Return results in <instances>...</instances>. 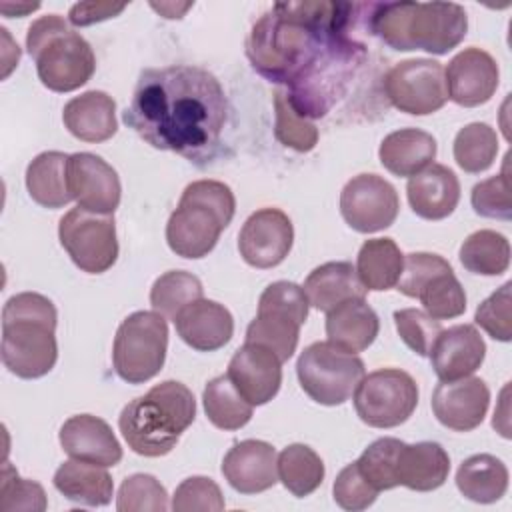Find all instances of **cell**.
<instances>
[{"mask_svg": "<svg viewBox=\"0 0 512 512\" xmlns=\"http://www.w3.org/2000/svg\"><path fill=\"white\" fill-rule=\"evenodd\" d=\"M126 4H112V2H78L70 8L68 20L74 26H90L108 18L118 16Z\"/></svg>", "mask_w": 512, "mask_h": 512, "instance_id": "obj_48", "label": "cell"}, {"mask_svg": "<svg viewBox=\"0 0 512 512\" xmlns=\"http://www.w3.org/2000/svg\"><path fill=\"white\" fill-rule=\"evenodd\" d=\"M54 488L68 500L84 506H106L114 494L112 476L106 466L66 460L54 472Z\"/></svg>", "mask_w": 512, "mask_h": 512, "instance_id": "obj_30", "label": "cell"}, {"mask_svg": "<svg viewBox=\"0 0 512 512\" xmlns=\"http://www.w3.org/2000/svg\"><path fill=\"white\" fill-rule=\"evenodd\" d=\"M370 30L392 50H424L436 56L456 48L468 30L466 10L456 2L370 4Z\"/></svg>", "mask_w": 512, "mask_h": 512, "instance_id": "obj_2", "label": "cell"}, {"mask_svg": "<svg viewBox=\"0 0 512 512\" xmlns=\"http://www.w3.org/2000/svg\"><path fill=\"white\" fill-rule=\"evenodd\" d=\"M278 480L298 498L312 494L324 480L322 458L306 444L286 446L276 460Z\"/></svg>", "mask_w": 512, "mask_h": 512, "instance_id": "obj_35", "label": "cell"}, {"mask_svg": "<svg viewBox=\"0 0 512 512\" xmlns=\"http://www.w3.org/2000/svg\"><path fill=\"white\" fill-rule=\"evenodd\" d=\"M26 48L40 82L52 92H72L96 70L92 46L58 14L40 16L28 26Z\"/></svg>", "mask_w": 512, "mask_h": 512, "instance_id": "obj_6", "label": "cell"}, {"mask_svg": "<svg viewBox=\"0 0 512 512\" xmlns=\"http://www.w3.org/2000/svg\"><path fill=\"white\" fill-rule=\"evenodd\" d=\"M448 98L464 108L486 104L500 82L496 60L482 48H464L444 70Z\"/></svg>", "mask_w": 512, "mask_h": 512, "instance_id": "obj_17", "label": "cell"}, {"mask_svg": "<svg viewBox=\"0 0 512 512\" xmlns=\"http://www.w3.org/2000/svg\"><path fill=\"white\" fill-rule=\"evenodd\" d=\"M194 418V394L182 382L164 380L130 400L120 412L118 426L132 452L158 458L178 444Z\"/></svg>", "mask_w": 512, "mask_h": 512, "instance_id": "obj_4", "label": "cell"}, {"mask_svg": "<svg viewBox=\"0 0 512 512\" xmlns=\"http://www.w3.org/2000/svg\"><path fill=\"white\" fill-rule=\"evenodd\" d=\"M68 188L82 210L114 214L120 204V178L100 156L76 152L68 158Z\"/></svg>", "mask_w": 512, "mask_h": 512, "instance_id": "obj_16", "label": "cell"}, {"mask_svg": "<svg viewBox=\"0 0 512 512\" xmlns=\"http://www.w3.org/2000/svg\"><path fill=\"white\" fill-rule=\"evenodd\" d=\"M394 324L402 342L418 356H430V350L444 330L440 320L418 308H402L394 312Z\"/></svg>", "mask_w": 512, "mask_h": 512, "instance_id": "obj_44", "label": "cell"}, {"mask_svg": "<svg viewBox=\"0 0 512 512\" xmlns=\"http://www.w3.org/2000/svg\"><path fill=\"white\" fill-rule=\"evenodd\" d=\"M400 210L396 188L378 174H358L340 192V214L346 224L362 234H372L394 224Z\"/></svg>", "mask_w": 512, "mask_h": 512, "instance_id": "obj_14", "label": "cell"}, {"mask_svg": "<svg viewBox=\"0 0 512 512\" xmlns=\"http://www.w3.org/2000/svg\"><path fill=\"white\" fill-rule=\"evenodd\" d=\"M490 390L482 378L466 376L442 382L432 392V412L436 420L456 432L478 428L488 412Z\"/></svg>", "mask_w": 512, "mask_h": 512, "instance_id": "obj_19", "label": "cell"}, {"mask_svg": "<svg viewBox=\"0 0 512 512\" xmlns=\"http://www.w3.org/2000/svg\"><path fill=\"white\" fill-rule=\"evenodd\" d=\"M378 330V314L364 298L346 300L326 312L328 342L346 352L356 354L366 350L376 340Z\"/></svg>", "mask_w": 512, "mask_h": 512, "instance_id": "obj_26", "label": "cell"}, {"mask_svg": "<svg viewBox=\"0 0 512 512\" xmlns=\"http://www.w3.org/2000/svg\"><path fill=\"white\" fill-rule=\"evenodd\" d=\"M202 282L186 270H170L156 278L150 290V304L154 312L162 314L168 320L176 316L192 302L202 298Z\"/></svg>", "mask_w": 512, "mask_h": 512, "instance_id": "obj_37", "label": "cell"}, {"mask_svg": "<svg viewBox=\"0 0 512 512\" xmlns=\"http://www.w3.org/2000/svg\"><path fill=\"white\" fill-rule=\"evenodd\" d=\"M150 6H152L156 12H160V16L174 20V18H182L184 12H186L188 8H192V2H186V4H174V2H160V4H156V2H152Z\"/></svg>", "mask_w": 512, "mask_h": 512, "instance_id": "obj_49", "label": "cell"}, {"mask_svg": "<svg viewBox=\"0 0 512 512\" xmlns=\"http://www.w3.org/2000/svg\"><path fill=\"white\" fill-rule=\"evenodd\" d=\"M226 376L252 406L270 402L282 384V360L266 346L244 342L230 358Z\"/></svg>", "mask_w": 512, "mask_h": 512, "instance_id": "obj_18", "label": "cell"}, {"mask_svg": "<svg viewBox=\"0 0 512 512\" xmlns=\"http://www.w3.org/2000/svg\"><path fill=\"white\" fill-rule=\"evenodd\" d=\"M486 342L472 324L442 330L430 350V362L442 382L472 376L484 362Z\"/></svg>", "mask_w": 512, "mask_h": 512, "instance_id": "obj_22", "label": "cell"}, {"mask_svg": "<svg viewBox=\"0 0 512 512\" xmlns=\"http://www.w3.org/2000/svg\"><path fill=\"white\" fill-rule=\"evenodd\" d=\"M512 282H504L476 308V324L494 340L510 342L512 338V312H510Z\"/></svg>", "mask_w": 512, "mask_h": 512, "instance_id": "obj_46", "label": "cell"}, {"mask_svg": "<svg viewBox=\"0 0 512 512\" xmlns=\"http://www.w3.org/2000/svg\"><path fill=\"white\" fill-rule=\"evenodd\" d=\"M174 512H220L224 510V496L220 486L206 476H190L182 480L172 496Z\"/></svg>", "mask_w": 512, "mask_h": 512, "instance_id": "obj_45", "label": "cell"}, {"mask_svg": "<svg viewBox=\"0 0 512 512\" xmlns=\"http://www.w3.org/2000/svg\"><path fill=\"white\" fill-rule=\"evenodd\" d=\"M46 494L44 488L34 482L20 478L12 464L4 462L2 476H0V510L14 512V510H32L42 512L46 510Z\"/></svg>", "mask_w": 512, "mask_h": 512, "instance_id": "obj_43", "label": "cell"}, {"mask_svg": "<svg viewBox=\"0 0 512 512\" xmlns=\"http://www.w3.org/2000/svg\"><path fill=\"white\" fill-rule=\"evenodd\" d=\"M384 94L400 112L432 114L448 100L444 66L432 58L402 60L386 72Z\"/></svg>", "mask_w": 512, "mask_h": 512, "instance_id": "obj_13", "label": "cell"}, {"mask_svg": "<svg viewBox=\"0 0 512 512\" xmlns=\"http://www.w3.org/2000/svg\"><path fill=\"white\" fill-rule=\"evenodd\" d=\"M56 306L38 292H20L2 308V362L24 380L46 376L58 360Z\"/></svg>", "mask_w": 512, "mask_h": 512, "instance_id": "obj_3", "label": "cell"}, {"mask_svg": "<svg viewBox=\"0 0 512 512\" xmlns=\"http://www.w3.org/2000/svg\"><path fill=\"white\" fill-rule=\"evenodd\" d=\"M36 8H40V4H10V2H2L0 4L2 14L8 16V18H14V16L22 18V16H26L28 12H32Z\"/></svg>", "mask_w": 512, "mask_h": 512, "instance_id": "obj_50", "label": "cell"}, {"mask_svg": "<svg viewBox=\"0 0 512 512\" xmlns=\"http://www.w3.org/2000/svg\"><path fill=\"white\" fill-rule=\"evenodd\" d=\"M302 288L308 304L322 312H330L346 300L364 298L368 292L350 262H326L314 268Z\"/></svg>", "mask_w": 512, "mask_h": 512, "instance_id": "obj_28", "label": "cell"}, {"mask_svg": "<svg viewBox=\"0 0 512 512\" xmlns=\"http://www.w3.org/2000/svg\"><path fill=\"white\" fill-rule=\"evenodd\" d=\"M274 112V134L280 144L296 152H310L318 144V128L308 118L296 112L286 90L282 88L274 92Z\"/></svg>", "mask_w": 512, "mask_h": 512, "instance_id": "obj_40", "label": "cell"}, {"mask_svg": "<svg viewBox=\"0 0 512 512\" xmlns=\"http://www.w3.org/2000/svg\"><path fill=\"white\" fill-rule=\"evenodd\" d=\"M276 450L264 440L236 442L222 460V474L240 494H258L278 482Z\"/></svg>", "mask_w": 512, "mask_h": 512, "instance_id": "obj_20", "label": "cell"}, {"mask_svg": "<svg viewBox=\"0 0 512 512\" xmlns=\"http://www.w3.org/2000/svg\"><path fill=\"white\" fill-rule=\"evenodd\" d=\"M308 306L302 286L288 280L272 282L260 294L256 318L246 330V342L270 348L282 362L290 360L298 346L300 326L308 318Z\"/></svg>", "mask_w": 512, "mask_h": 512, "instance_id": "obj_7", "label": "cell"}, {"mask_svg": "<svg viewBox=\"0 0 512 512\" xmlns=\"http://www.w3.org/2000/svg\"><path fill=\"white\" fill-rule=\"evenodd\" d=\"M178 336L198 352L224 348L234 334L230 310L214 300L200 298L188 304L174 320Z\"/></svg>", "mask_w": 512, "mask_h": 512, "instance_id": "obj_23", "label": "cell"}, {"mask_svg": "<svg viewBox=\"0 0 512 512\" xmlns=\"http://www.w3.org/2000/svg\"><path fill=\"white\" fill-rule=\"evenodd\" d=\"M118 512H166L168 494L166 488L152 474L128 476L116 496Z\"/></svg>", "mask_w": 512, "mask_h": 512, "instance_id": "obj_41", "label": "cell"}, {"mask_svg": "<svg viewBox=\"0 0 512 512\" xmlns=\"http://www.w3.org/2000/svg\"><path fill=\"white\" fill-rule=\"evenodd\" d=\"M332 494H334V502L340 508L358 512L374 504L378 490L366 482V478L358 470V464L352 462L338 472L332 486Z\"/></svg>", "mask_w": 512, "mask_h": 512, "instance_id": "obj_47", "label": "cell"}, {"mask_svg": "<svg viewBox=\"0 0 512 512\" xmlns=\"http://www.w3.org/2000/svg\"><path fill=\"white\" fill-rule=\"evenodd\" d=\"M396 290L418 298L424 312L436 320L456 318L466 310V292L448 260L438 254L412 252L404 256Z\"/></svg>", "mask_w": 512, "mask_h": 512, "instance_id": "obj_10", "label": "cell"}, {"mask_svg": "<svg viewBox=\"0 0 512 512\" xmlns=\"http://www.w3.org/2000/svg\"><path fill=\"white\" fill-rule=\"evenodd\" d=\"M498 154V136L486 122H472L458 130L454 138V160L468 174L488 170Z\"/></svg>", "mask_w": 512, "mask_h": 512, "instance_id": "obj_38", "label": "cell"}, {"mask_svg": "<svg viewBox=\"0 0 512 512\" xmlns=\"http://www.w3.org/2000/svg\"><path fill=\"white\" fill-rule=\"evenodd\" d=\"M58 238L70 260L88 274L110 270L118 258L114 214L68 210L58 222Z\"/></svg>", "mask_w": 512, "mask_h": 512, "instance_id": "obj_12", "label": "cell"}, {"mask_svg": "<svg viewBox=\"0 0 512 512\" xmlns=\"http://www.w3.org/2000/svg\"><path fill=\"white\" fill-rule=\"evenodd\" d=\"M168 324L158 312L138 310L122 320L112 344L116 374L128 384L154 378L166 360Z\"/></svg>", "mask_w": 512, "mask_h": 512, "instance_id": "obj_8", "label": "cell"}, {"mask_svg": "<svg viewBox=\"0 0 512 512\" xmlns=\"http://www.w3.org/2000/svg\"><path fill=\"white\" fill-rule=\"evenodd\" d=\"M504 160H506L504 170L498 176L486 178L472 188L470 202L478 216L496 218V220L512 218V184L508 176L510 154H506Z\"/></svg>", "mask_w": 512, "mask_h": 512, "instance_id": "obj_42", "label": "cell"}, {"mask_svg": "<svg viewBox=\"0 0 512 512\" xmlns=\"http://www.w3.org/2000/svg\"><path fill=\"white\" fill-rule=\"evenodd\" d=\"M122 118L152 148L206 164L220 146L228 100L218 78L200 66L148 68Z\"/></svg>", "mask_w": 512, "mask_h": 512, "instance_id": "obj_1", "label": "cell"}, {"mask_svg": "<svg viewBox=\"0 0 512 512\" xmlns=\"http://www.w3.org/2000/svg\"><path fill=\"white\" fill-rule=\"evenodd\" d=\"M352 396L358 418L372 428L400 426L418 406V386L400 368H380L364 374Z\"/></svg>", "mask_w": 512, "mask_h": 512, "instance_id": "obj_11", "label": "cell"}, {"mask_svg": "<svg viewBox=\"0 0 512 512\" xmlns=\"http://www.w3.org/2000/svg\"><path fill=\"white\" fill-rule=\"evenodd\" d=\"M68 154L42 152L26 168V188L30 198L50 210L64 208L70 200L68 188Z\"/></svg>", "mask_w": 512, "mask_h": 512, "instance_id": "obj_31", "label": "cell"}, {"mask_svg": "<svg viewBox=\"0 0 512 512\" xmlns=\"http://www.w3.org/2000/svg\"><path fill=\"white\" fill-rule=\"evenodd\" d=\"M456 486L468 500L492 504L508 490V468L492 454H474L458 466Z\"/></svg>", "mask_w": 512, "mask_h": 512, "instance_id": "obj_32", "label": "cell"}, {"mask_svg": "<svg viewBox=\"0 0 512 512\" xmlns=\"http://www.w3.org/2000/svg\"><path fill=\"white\" fill-rule=\"evenodd\" d=\"M378 156L394 176H414L436 158V140L420 128H400L382 140Z\"/></svg>", "mask_w": 512, "mask_h": 512, "instance_id": "obj_29", "label": "cell"}, {"mask_svg": "<svg viewBox=\"0 0 512 512\" xmlns=\"http://www.w3.org/2000/svg\"><path fill=\"white\" fill-rule=\"evenodd\" d=\"M294 242V228L278 208H260L248 216L240 234L238 250L254 268H274L288 256Z\"/></svg>", "mask_w": 512, "mask_h": 512, "instance_id": "obj_15", "label": "cell"}, {"mask_svg": "<svg viewBox=\"0 0 512 512\" xmlns=\"http://www.w3.org/2000/svg\"><path fill=\"white\" fill-rule=\"evenodd\" d=\"M302 390L318 404L340 406L356 390L364 376V362L332 342L306 346L296 362Z\"/></svg>", "mask_w": 512, "mask_h": 512, "instance_id": "obj_9", "label": "cell"}, {"mask_svg": "<svg viewBox=\"0 0 512 512\" xmlns=\"http://www.w3.org/2000/svg\"><path fill=\"white\" fill-rule=\"evenodd\" d=\"M404 254L392 238L366 240L358 250L356 274L366 290L382 292L398 284L402 274Z\"/></svg>", "mask_w": 512, "mask_h": 512, "instance_id": "obj_33", "label": "cell"}, {"mask_svg": "<svg viewBox=\"0 0 512 512\" xmlns=\"http://www.w3.org/2000/svg\"><path fill=\"white\" fill-rule=\"evenodd\" d=\"M62 122L82 142H104L118 130L116 102L102 90H88L66 102Z\"/></svg>", "mask_w": 512, "mask_h": 512, "instance_id": "obj_25", "label": "cell"}, {"mask_svg": "<svg viewBox=\"0 0 512 512\" xmlns=\"http://www.w3.org/2000/svg\"><path fill=\"white\" fill-rule=\"evenodd\" d=\"M206 418L220 430H238L252 418V404L242 398L232 380L222 374L212 378L202 392Z\"/></svg>", "mask_w": 512, "mask_h": 512, "instance_id": "obj_34", "label": "cell"}, {"mask_svg": "<svg viewBox=\"0 0 512 512\" xmlns=\"http://www.w3.org/2000/svg\"><path fill=\"white\" fill-rule=\"evenodd\" d=\"M402 444H404L402 440L392 436L378 438L356 460L360 474L378 492L398 486L396 464H398V454Z\"/></svg>", "mask_w": 512, "mask_h": 512, "instance_id": "obj_39", "label": "cell"}, {"mask_svg": "<svg viewBox=\"0 0 512 512\" xmlns=\"http://www.w3.org/2000/svg\"><path fill=\"white\" fill-rule=\"evenodd\" d=\"M450 472V456L438 442L402 444L396 464L398 486L416 492H432L440 488Z\"/></svg>", "mask_w": 512, "mask_h": 512, "instance_id": "obj_27", "label": "cell"}, {"mask_svg": "<svg viewBox=\"0 0 512 512\" xmlns=\"http://www.w3.org/2000/svg\"><path fill=\"white\" fill-rule=\"evenodd\" d=\"M458 256L468 272L498 276L510 266V242L496 230H476L462 242Z\"/></svg>", "mask_w": 512, "mask_h": 512, "instance_id": "obj_36", "label": "cell"}, {"mask_svg": "<svg viewBox=\"0 0 512 512\" xmlns=\"http://www.w3.org/2000/svg\"><path fill=\"white\" fill-rule=\"evenodd\" d=\"M406 196L416 216L424 220H442L454 212L460 200V182L444 164H430L410 176Z\"/></svg>", "mask_w": 512, "mask_h": 512, "instance_id": "obj_24", "label": "cell"}, {"mask_svg": "<svg viewBox=\"0 0 512 512\" xmlns=\"http://www.w3.org/2000/svg\"><path fill=\"white\" fill-rule=\"evenodd\" d=\"M62 450L82 462L98 466H116L122 460V446L108 422L92 414L70 416L60 428Z\"/></svg>", "mask_w": 512, "mask_h": 512, "instance_id": "obj_21", "label": "cell"}, {"mask_svg": "<svg viewBox=\"0 0 512 512\" xmlns=\"http://www.w3.org/2000/svg\"><path fill=\"white\" fill-rule=\"evenodd\" d=\"M236 198L218 180L190 182L166 224V242L176 256L198 260L214 250L220 234L232 222Z\"/></svg>", "mask_w": 512, "mask_h": 512, "instance_id": "obj_5", "label": "cell"}]
</instances>
